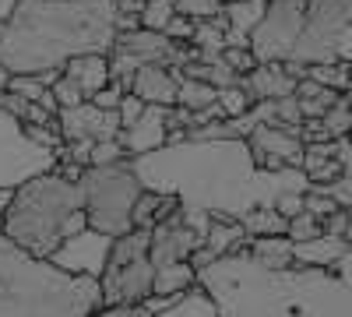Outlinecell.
<instances>
[{
	"label": "cell",
	"instance_id": "cell-1",
	"mask_svg": "<svg viewBox=\"0 0 352 317\" xmlns=\"http://www.w3.org/2000/svg\"><path fill=\"white\" fill-rule=\"evenodd\" d=\"M131 169L144 190L173 194L184 208H201L229 222H240L261 205H275L285 190L310 187L303 169L257 166L247 138H184L131 155Z\"/></svg>",
	"mask_w": 352,
	"mask_h": 317
},
{
	"label": "cell",
	"instance_id": "cell-2",
	"mask_svg": "<svg viewBox=\"0 0 352 317\" xmlns=\"http://www.w3.org/2000/svg\"><path fill=\"white\" fill-rule=\"evenodd\" d=\"M222 317H352V285L335 268H264L247 250L215 257L194 272Z\"/></svg>",
	"mask_w": 352,
	"mask_h": 317
},
{
	"label": "cell",
	"instance_id": "cell-3",
	"mask_svg": "<svg viewBox=\"0 0 352 317\" xmlns=\"http://www.w3.org/2000/svg\"><path fill=\"white\" fill-rule=\"evenodd\" d=\"M116 0H18L0 21V64L11 74L64 71L78 53H109Z\"/></svg>",
	"mask_w": 352,
	"mask_h": 317
},
{
	"label": "cell",
	"instance_id": "cell-4",
	"mask_svg": "<svg viewBox=\"0 0 352 317\" xmlns=\"http://www.w3.org/2000/svg\"><path fill=\"white\" fill-rule=\"evenodd\" d=\"M0 317H152L144 303L102 307L96 275H71L0 233Z\"/></svg>",
	"mask_w": 352,
	"mask_h": 317
},
{
	"label": "cell",
	"instance_id": "cell-5",
	"mask_svg": "<svg viewBox=\"0 0 352 317\" xmlns=\"http://www.w3.org/2000/svg\"><path fill=\"white\" fill-rule=\"evenodd\" d=\"M85 226L88 219H85L81 184L50 169L14 187L11 205L4 208V229L0 233L32 257H50L71 233Z\"/></svg>",
	"mask_w": 352,
	"mask_h": 317
},
{
	"label": "cell",
	"instance_id": "cell-6",
	"mask_svg": "<svg viewBox=\"0 0 352 317\" xmlns=\"http://www.w3.org/2000/svg\"><path fill=\"white\" fill-rule=\"evenodd\" d=\"M85 190V219L92 229L106 237H120L131 229V208L141 194V184L131 169V155L106 162V166H85L78 177Z\"/></svg>",
	"mask_w": 352,
	"mask_h": 317
},
{
	"label": "cell",
	"instance_id": "cell-7",
	"mask_svg": "<svg viewBox=\"0 0 352 317\" xmlns=\"http://www.w3.org/2000/svg\"><path fill=\"white\" fill-rule=\"evenodd\" d=\"M345 25H352V0H303V28L289 61H335V39Z\"/></svg>",
	"mask_w": 352,
	"mask_h": 317
},
{
	"label": "cell",
	"instance_id": "cell-8",
	"mask_svg": "<svg viewBox=\"0 0 352 317\" xmlns=\"http://www.w3.org/2000/svg\"><path fill=\"white\" fill-rule=\"evenodd\" d=\"M56 166V149L36 145L21 131V120L0 109V187H21L25 180L50 173Z\"/></svg>",
	"mask_w": 352,
	"mask_h": 317
},
{
	"label": "cell",
	"instance_id": "cell-9",
	"mask_svg": "<svg viewBox=\"0 0 352 317\" xmlns=\"http://www.w3.org/2000/svg\"><path fill=\"white\" fill-rule=\"evenodd\" d=\"M303 28V0H268L261 21L250 28L247 46L254 53L257 64H272V61H289L292 46L300 39Z\"/></svg>",
	"mask_w": 352,
	"mask_h": 317
},
{
	"label": "cell",
	"instance_id": "cell-10",
	"mask_svg": "<svg viewBox=\"0 0 352 317\" xmlns=\"http://www.w3.org/2000/svg\"><path fill=\"white\" fill-rule=\"evenodd\" d=\"M109 247H113V237L99 233V229H92V226H85V229H78V233H71L60 247L46 257V261L71 272V275H96L99 278L102 268H106Z\"/></svg>",
	"mask_w": 352,
	"mask_h": 317
},
{
	"label": "cell",
	"instance_id": "cell-11",
	"mask_svg": "<svg viewBox=\"0 0 352 317\" xmlns=\"http://www.w3.org/2000/svg\"><path fill=\"white\" fill-rule=\"evenodd\" d=\"M56 127L64 141H106L120 134V113L116 109H99L96 102H78L56 109Z\"/></svg>",
	"mask_w": 352,
	"mask_h": 317
},
{
	"label": "cell",
	"instance_id": "cell-12",
	"mask_svg": "<svg viewBox=\"0 0 352 317\" xmlns=\"http://www.w3.org/2000/svg\"><path fill=\"white\" fill-rule=\"evenodd\" d=\"M166 117H169V106L159 102H144L141 117L127 127H120L116 141L127 155H141V152H152L159 145H166Z\"/></svg>",
	"mask_w": 352,
	"mask_h": 317
},
{
	"label": "cell",
	"instance_id": "cell-13",
	"mask_svg": "<svg viewBox=\"0 0 352 317\" xmlns=\"http://www.w3.org/2000/svg\"><path fill=\"white\" fill-rule=\"evenodd\" d=\"M184 71L180 67H162V64H141L127 85V92H134L144 102L159 106H176V85H180Z\"/></svg>",
	"mask_w": 352,
	"mask_h": 317
},
{
	"label": "cell",
	"instance_id": "cell-14",
	"mask_svg": "<svg viewBox=\"0 0 352 317\" xmlns=\"http://www.w3.org/2000/svg\"><path fill=\"white\" fill-rule=\"evenodd\" d=\"M64 74L85 92V99H92L109 81V56L106 53H78L64 64Z\"/></svg>",
	"mask_w": 352,
	"mask_h": 317
},
{
	"label": "cell",
	"instance_id": "cell-15",
	"mask_svg": "<svg viewBox=\"0 0 352 317\" xmlns=\"http://www.w3.org/2000/svg\"><path fill=\"white\" fill-rule=\"evenodd\" d=\"M345 250H349V240H345V237L320 233V237H314V240H292V261H296V265L331 268Z\"/></svg>",
	"mask_w": 352,
	"mask_h": 317
},
{
	"label": "cell",
	"instance_id": "cell-16",
	"mask_svg": "<svg viewBox=\"0 0 352 317\" xmlns=\"http://www.w3.org/2000/svg\"><path fill=\"white\" fill-rule=\"evenodd\" d=\"M152 317H222V314H219V307L212 303V296L194 282L190 289L176 293V296H173L162 310H155Z\"/></svg>",
	"mask_w": 352,
	"mask_h": 317
},
{
	"label": "cell",
	"instance_id": "cell-17",
	"mask_svg": "<svg viewBox=\"0 0 352 317\" xmlns=\"http://www.w3.org/2000/svg\"><path fill=\"white\" fill-rule=\"evenodd\" d=\"M257 265L264 268H285L292 265V240L285 233H268V237H250L243 247Z\"/></svg>",
	"mask_w": 352,
	"mask_h": 317
},
{
	"label": "cell",
	"instance_id": "cell-18",
	"mask_svg": "<svg viewBox=\"0 0 352 317\" xmlns=\"http://www.w3.org/2000/svg\"><path fill=\"white\" fill-rule=\"evenodd\" d=\"M247 240H250V237L243 233V226H240V222H229V219H212L208 233H204V247L215 250V257L232 254V250H243Z\"/></svg>",
	"mask_w": 352,
	"mask_h": 317
},
{
	"label": "cell",
	"instance_id": "cell-19",
	"mask_svg": "<svg viewBox=\"0 0 352 317\" xmlns=\"http://www.w3.org/2000/svg\"><path fill=\"white\" fill-rule=\"evenodd\" d=\"M194 285V268L187 261H169L162 268H155L152 275V293L155 296H176Z\"/></svg>",
	"mask_w": 352,
	"mask_h": 317
},
{
	"label": "cell",
	"instance_id": "cell-20",
	"mask_svg": "<svg viewBox=\"0 0 352 317\" xmlns=\"http://www.w3.org/2000/svg\"><path fill=\"white\" fill-rule=\"evenodd\" d=\"M240 226H243V233H247V237H268V233H285L289 219L278 215L272 205H261V208L247 212V215L240 219Z\"/></svg>",
	"mask_w": 352,
	"mask_h": 317
},
{
	"label": "cell",
	"instance_id": "cell-21",
	"mask_svg": "<svg viewBox=\"0 0 352 317\" xmlns=\"http://www.w3.org/2000/svg\"><path fill=\"white\" fill-rule=\"evenodd\" d=\"M219 89L208 81H201V78H180V85H176V106H187V109H201V106H208L215 102Z\"/></svg>",
	"mask_w": 352,
	"mask_h": 317
},
{
	"label": "cell",
	"instance_id": "cell-22",
	"mask_svg": "<svg viewBox=\"0 0 352 317\" xmlns=\"http://www.w3.org/2000/svg\"><path fill=\"white\" fill-rule=\"evenodd\" d=\"M307 74L314 81H320L324 89H335V92H345L352 85V74H349V64L345 61H320V64H307Z\"/></svg>",
	"mask_w": 352,
	"mask_h": 317
},
{
	"label": "cell",
	"instance_id": "cell-23",
	"mask_svg": "<svg viewBox=\"0 0 352 317\" xmlns=\"http://www.w3.org/2000/svg\"><path fill=\"white\" fill-rule=\"evenodd\" d=\"M159 197L155 190H144L134 197V208H131V229H152L155 226V212H159Z\"/></svg>",
	"mask_w": 352,
	"mask_h": 317
},
{
	"label": "cell",
	"instance_id": "cell-24",
	"mask_svg": "<svg viewBox=\"0 0 352 317\" xmlns=\"http://www.w3.org/2000/svg\"><path fill=\"white\" fill-rule=\"evenodd\" d=\"M169 18H173V0H144V8L138 11L141 28H155V32H162Z\"/></svg>",
	"mask_w": 352,
	"mask_h": 317
},
{
	"label": "cell",
	"instance_id": "cell-25",
	"mask_svg": "<svg viewBox=\"0 0 352 317\" xmlns=\"http://www.w3.org/2000/svg\"><path fill=\"white\" fill-rule=\"evenodd\" d=\"M320 124H324L328 138H345L352 131V109L342 102V96H338V102L324 113V117H320Z\"/></svg>",
	"mask_w": 352,
	"mask_h": 317
},
{
	"label": "cell",
	"instance_id": "cell-26",
	"mask_svg": "<svg viewBox=\"0 0 352 317\" xmlns=\"http://www.w3.org/2000/svg\"><path fill=\"white\" fill-rule=\"evenodd\" d=\"M8 89L18 92V96L28 99V102H36V99L50 89V85L43 81V74H11V78H8Z\"/></svg>",
	"mask_w": 352,
	"mask_h": 317
},
{
	"label": "cell",
	"instance_id": "cell-27",
	"mask_svg": "<svg viewBox=\"0 0 352 317\" xmlns=\"http://www.w3.org/2000/svg\"><path fill=\"white\" fill-rule=\"evenodd\" d=\"M173 11H176V14H187V18H194V21H201V18L222 14V0H173Z\"/></svg>",
	"mask_w": 352,
	"mask_h": 317
},
{
	"label": "cell",
	"instance_id": "cell-28",
	"mask_svg": "<svg viewBox=\"0 0 352 317\" xmlns=\"http://www.w3.org/2000/svg\"><path fill=\"white\" fill-rule=\"evenodd\" d=\"M285 237L289 240H314V237H320V219H314L310 212L292 215L289 226H285Z\"/></svg>",
	"mask_w": 352,
	"mask_h": 317
},
{
	"label": "cell",
	"instance_id": "cell-29",
	"mask_svg": "<svg viewBox=\"0 0 352 317\" xmlns=\"http://www.w3.org/2000/svg\"><path fill=\"white\" fill-rule=\"evenodd\" d=\"M335 155V138L331 141H310L303 145V173H314L317 166H324Z\"/></svg>",
	"mask_w": 352,
	"mask_h": 317
},
{
	"label": "cell",
	"instance_id": "cell-30",
	"mask_svg": "<svg viewBox=\"0 0 352 317\" xmlns=\"http://www.w3.org/2000/svg\"><path fill=\"white\" fill-rule=\"evenodd\" d=\"M219 106L226 109V117H240V113L250 106V99H247V92L240 89V85H226V89H219Z\"/></svg>",
	"mask_w": 352,
	"mask_h": 317
},
{
	"label": "cell",
	"instance_id": "cell-31",
	"mask_svg": "<svg viewBox=\"0 0 352 317\" xmlns=\"http://www.w3.org/2000/svg\"><path fill=\"white\" fill-rule=\"evenodd\" d=\"M127 152L120 149L116 138H106V141H92V152H88V166H106V162H116L124 159Z\"/></svg>",
	"mask_w": 352,
	"mask_h": 317
},
{
	"label": "cell",
	"instance_id": "cell-32",
	"mask_svg": "<svg viewBox=\"0 0 352 317\" xmlns=\"http://www.w3.org/2000/svg\"><path fill=\"white\" fill-rule=\"evenodd\" d=\"M50 92H53V99H56V106H78V102H85V92L78 89V85L67 78V74H60L53 85H50Z\"/></svg>",
	"mask_w": 352,
	"mask_h": 317
},
{
	"label": "cell",
	"instance_id": "cell-33",
	"mask_svg": "<svg viewBox=\"0 0 352 317\" xmlns=\"http://www.w3.org/2000/svg\"><path fill=\"white\" fill-rule=\"evenodd\" d=\"M222 61L232 67V71H236V74H247L257 61H254V53H250V46H222Z\"/></svg>",
	"mask_w": 352,
	"mask_h": 317
},
{
	"label": "cell",
	"instance_id": "cell-34",
	"mask_svg": "<svg viewBox=\"0 0 352 317\" xmlns=\"http://www.w3.org/2000/svg\"><path fill=\"white\" fill-rule=\"evenodd\" d=\"M162 32L173 39V43H190V32H194V18H187V14H176L173 11V18L166 21V28Z\"/></svg>",
	"mask_w": 352,
	"mask_h": 317
},
{
	"label": "cell",
	"instance_id": "cell-35",
	"mask_svg": "<svg viewBox=\"0 0 352 317\" xmlns=\"http://www.w3.org/2000/svg\"><path fill=\"white\" fill-rule=\"evenodd\" d=\"M303 113H300V99L296 96H282L275 99V124H300Z\"/></svg>",
	"mask_w": 352,
	"mask_h": 317
},
{
	"label": "cell",
	"instance_id": "cell-36",
	"mask_svg": "<svg viewBox=\"0 0 352 317\" xmlns=\"http://www.w3.org/2000/svg\"><path fill=\"white\" fill-rule=\"evenodd\" d=\"M141 109H144V99H138L134 92H124L120 102H116V113H120V127L134 124V120L141 117Z\"/></svg>",
	"mask_w": 352,
	"mask_h": 317
},
{
	"label": "cell",
	"instance_id": "cell-37",
	"mask_svg": "<svg viewBox=\"0 0 352 317\" xmlns=\"http://www.w3.org/2000/svg\"><path fill=\"white\" fill-rule=\"evenodd\" d=\"M120 96H124V85L109 78V81H106L102 89H99V92H96L92 99H88V102H96L99 109H116V102H120Z\"/></svg>",
	"mask_w": 352,
	"mask_h": 317
},
{
	"label": "cell",
	"instance_id": "cell-38",
	"mask_svg": "<svg viewBox=\"0 0 352 317\" xmlns=\"http://www.w3.org/2000/svg\"><path fill=\"white\" fill-rule=\"evenodd\" d=\"M272 208H275L278 215H285V219L300 215V212H303V190H285V194H278Z\"/></svg>",
	"mask_w": 352,
	"mask_h": 317
},
{
	"label": "cell",
	"instance_id": "cell-39",
	"mask_svg": "<svg viewBox=\"0 0 352 317\" xmlns=\"http://www.w3.org/2000/svg\"><path fill=\"white\" fill-rule=\"evenodd\" d=\"M345 229H349V215H345V208H335L331 215H324V219H320V233L345 237Z\"/></svg>",
	"mask_w": 352,
	"mask_h": 317
},
{
	"label": "cell",
	"instance_id": "cell-40",
	"mask_svg": "<svg viewBox=\"0 0 352 317\" xmlns=\"http://www.w3.org/2000/svg\"><path fill=\"white\" fill-rule=\"evenodd\" d=\"M335 61L352 64V25H345L338 32V39H335Z\"/></svg>",
	"mask_w": 352,
	"mask_h": 317
},
{
	"label": "cell",
	"instance_id": "cell-41",
	"mask_svg": "<svg viewBox=\"0 0 352 317\" xmlns=\"http://www.w3.org/2000/svg\"><path fill=\"white\" fill-rule=\"evenodd\" d=\"M331 268H335V272H338V275H342V278H345L349 285H352V247H349V250H345V254L338 257V261H335Z\"/></svg>",
	"mask_w": 352,
	"mask_h": 317
},
{
	"label": "cell",
	"instance_id": "cell-42",
	"mask_svg": "<svg viewBox=\"0 0 352 317\" xmlns=\"http://www.w3.org/2000/svg\"><path fill=\"white\" fill-rule=\"evenodd\" d=\"M11 197H14V190H11V187H0V212H4V208L11 205Z\"/></svg>",
	"mask_w": 352,
	"mask_h": 317
},
{
	"label": "cell",
	"instance_id": "cell-43",
	"mask_svg": "<svg viewBox=\"0 0 352 317\" xmlns=\"http://www.w3.org/2000/svg\"><path fill=\"white\" fill-rule=\"evenodd\" d=\"M18 4V0H0V21H4L8 14H11V8Z\"/></svg>",
	"mask_w": 352,
	"mask_h": 317
},
{
	"label": "cell",
	"instance_id": "cell-44",
	"mask_svg": "<svg viewBox=\"0 0 352 317\" xmlns=\"http://www.w3.org/2000/svg\"><path fill=\"white\" fill-rule=\"evenodd\" d=\"M8 78H11V71H8L4 64H0V92H4V89H8Z\"/></svg>",
	"mask_w": 352,
	"mask_h": 317
},
{
	"label": "cell",
	"instance_id": "cell-45",
	"mask_svg": "<svg viewBox=\"0 0 352 317\" xmlns=\"http://www.w3.org/2000/svg\"><path fill=\"white\" fill-rule=\"evenodd\" d=\"M345 240H349V247H352V222H349V229H345Z\"/></svg>",
	"mask_w": 352,
	"mask_h": 317
},
{
	"label": "cell",
	"instance_id": "cell-46",
	"mask_svg": "<svg viewBox=\"0 0 352 317\" xmlns=\"http://www.w3.org/2000/svg\"><path fill=\"white\" fill-rule=\"evenodd\" d=\"M345 138H349V141H352V131H349V134H345Z\"/></svg>",
	"mask_w": 352,
	"mask_h": 317
},
{
	"label": "cell",
	"instance_id": "cell-47",
	"mask_svg": "<svg viewBox=\"0 0 352 317\" xmlns=\"http://www.w3.org/2000/svg\"><path fill=\"white\" fill-rule=\"evenodd\" d=\"M222 4H226V0H222Z\"/></svg>",
	"mask_w": 352,
	"mask_h": 317
}]
</instances>
